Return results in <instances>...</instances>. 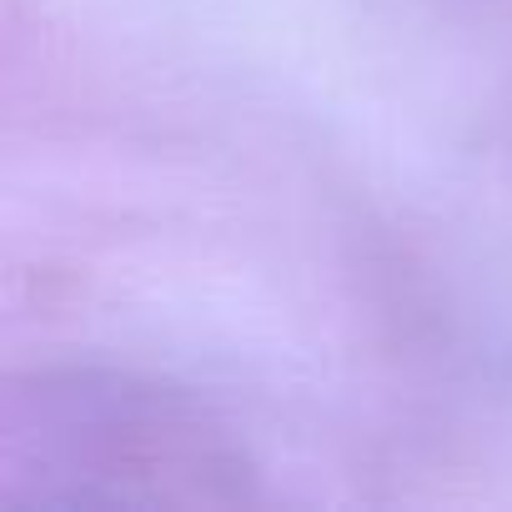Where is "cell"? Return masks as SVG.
<instances>
[]
</instances>
